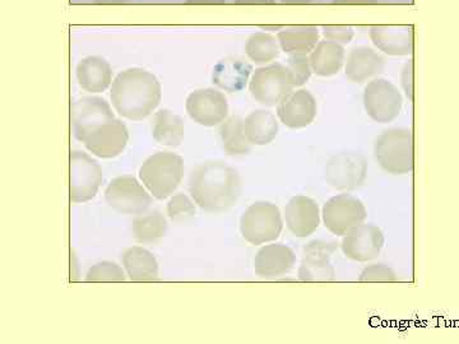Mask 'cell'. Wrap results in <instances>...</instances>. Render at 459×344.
I'll list each match as a JSON object with an SVG mask.
<instances>
[{
  "label": "cell",
  "mask_w": 459,
  "mask_h": 344,
  "mask_svg": "<svg viewBox=\"0 0 459 344\" xmlns=\"http://www.w3.org/2000/svg\"><path fill=\"white\" fill-rule=\"evenodd\" d=\"M161 98V83L146 69H126L111 84L110 99L115 111L135 122L150 116L159 108Z\"/></svg>",
  "instance_id": "cell-3"
},
{
  "label": "cell",
  "mask_w": 459,
  "mask_h": 344,
  "mask_svg": "<svg viewBox=\"0 0 459 344\" xmlns=\"http://www.w3.org/2000/svg\"><path fill=\"white\" fill-rule=\"evenodd\" d=\"M108 207L122 214H142L152 204L147 190L133 176L115 177L105 190Z\"/></svg>",
  "instance_id": "cell-12"
},
{
  "label": "cell",
  "mask_w": 459,
  "mask_h": 344,
  "mask_svg": "<svg viewBox=\"0 0 459 344\" xmlns=\"http://www.w3.org/2000/svg\"><path fill=\"white\" fill-rule=\"evenodd\" d=\"M385 69V57L369 47H356L350 51L344 65L347 80L353 83H364Z\"/></svg>",
  "instance_id": "cell-20"
},
{
  "label": "cell",
  "mask_w": 459,
  "mask_h": 344,
  "mask_svg": "<svg viewBox=\"0 0 459 344\" xmlns=\"http://www.w3.org/2000/svg\"><path fill=\"white\" fill-rule=\"evenodd\" d=\"M69 168H71V186H69L71 201L74 203H86L92 201L98 194L100 185L104 179L101 166L87 153L72 150L69 156Z\"/></svg>",
  "instance_id": "cell-9"
},
{
  "label": "cell",
  "mask_w": 459,
  "mask_h": 344,
  "mask_svg": "<svg viewBox=\"0 0 459 344\" xmlns=\"http://www.w3.org/2000/svg\"><path fill=\"white\" fill-rule=\"evenodd\" d=\"M166 211H168V216L174 222H186L195 216V203L183 193H178L171 197Z\"/></svg>",
  "instance_id": "cell-32"
},
{
  "label": "cell",
  "mask_w": 459,
  "mask_h": 344,
  "mask_svg": "<svg viewBox=\"0 0 459 344\" xmlns=\"http://www.w3.org/2000/svg\"><path fill=\"white\" fill-rule=\"evenodd\" d=\"M186 128L179 115L168 108L157 111L152 120V137L157 143L168 147H179L184 141Z\"/></svg>",
  "instance_id": "cell-27"
},
{
  "label": "cell",
  "mask_w": 459,
  "mask_h": 344,
  "mask_svg": "<svg viewBox=\"0 0 459 344\" xmlns=\"http://www.w3.org/2000/svg\"><path fill=\"white\" fill-rule=\"evenodd\" d=\"M362 102L368 116L379 124L394 122L403 107L400 90L385 78H376L365 86Z\"/></svg>",
  "instance_id": "cell-8"
},
{
  "label": "cell",
  "mask_w": 459,
  "mask_h": 344,
  "mask_svg": "<svg viewBox=\"0 0 459 344\" xmlns=\"http://www.w3.org/2000/svg\"><path fill=\"white\" fill-rule=\"evenodd\" d=\"M322 33L325 40L337 42V44L346 45L352 41L355 31L351 26L327 25L322 27Z\"/></svg>",
  "instance_id": "cell-35"
},
{
  "label": "cell",
  "mask_w": 459,
  "mask_h": 344,
  "mask_svg": "<svg viewBox=\"0 0 459 344\" xmlns=\"http://www.w3.org/2000/svg\"><path fill=\"white\" fill-rule=\"evenodd\" d=\"M294 89L289 69L281 63H272L255 69L249 82L252 98L267 108L277 107L281 99L286 98Z\"/></svg>",
  "instance_id": "cell-7"
},
{
  "label": "cell",
  "mask_w": 459,
  "mask_h": 344,
  "mask_svg": "<svg viewBox=\"0 0 459 344\" xmlns=\"http://www.w3.org/2000/svg\"><path fill=\"white\" fill-rule=\"evenodd\" d=\"M132 225L135 240L142 244L156 243L168 231V221L160 211L138 214Z\"/></svg>",
  "instance_id": "cell-29"
},
{
  "label": "cell",
  "mask_w": 459,
  "mask_h": 344,
  "mask_svg": "<svg viewBox=\"0 0 459 344\" xmlns=\"http://www.w3.org/2000/svg\"><path fill=\"white\" fill-rule=\"evenodd\" d=\"M318 113V105L307 90L290 92L277 105V117L290 129L307 128L314 122Z\"/></svg>",
  "instance_id": "cell-16"
},
{
  "label": "cell",
  "mask_w": 459,
  "mask_h": 344,
  "mask_svg": "<svg viewBox=\"0 0 459 344\" xmlns=\"http://www.w3.org/2000/svg\"><path fill=\"white\" fill-rule=\"evenodd\" d=\"M124 270L133 282H153L159 279V262L152 253L140 246L129 247L122 256Z\"/></svg>",
  "instance_id": "cell-24"
},
{
  "label": "cell",
  "mask_w": 459,
  "mask_h": 344,
  "mask_svg": "<svg viewBox=\"0 0 459 344\" xmlns=\"http://www.w3.org/2000/svg\"><path fill=\"white\" fill-rule=\"evenodd\" d=\"M325 181L340 192H351L364 185L368 176V162L356 152H342L332 156L325 165Z\"/></svg>",
  "instance_id": "cell-11"
},
{
  "label": "cell",
  "mask_w": 459,
  "mask_h": 344,
  "mask_svg": "<svg viewBox=\"0 0 459 344\" xmlns=\"http://www.w3.org/2000/svg\"><path fill=\"white\" fill-rule=\"evenodd\" d=\"M309 60L314 74L318 77H332L342 69L346 62V51L343 45L323 40L319 41L316 49L310 53Z\"/></svg>",
  "instance_id": "cell-23"
},
{
  "label": "cell",
  "mask_w": 459,
  "mask_h": 344,
  "mask_svg": "<svg viewBox=\"0 0 459 344\" xmlns=\"http://www.w3.org/2000/svg\"><path fill=\"white\" fill-rule=\"evenodd\" d=\"M100 4H120V3L126 2V0H96Z\"/></svg>",
  "instance_id": "cell-41"
},
{
  "label": "cell",
  "mask_w": 459,
  "mask_h": 344,
  "mask_svg": "<svg viewBox=\"0 0 459 344\" xmlns=\"http://www.w3.org/2000/svg\"><path fill=\"white\" fill-rule=\"evenodd\" d=\"M190 119L199 125L216 126L225 122L229 114V102L225 93L214 89L195 90L186 102Z\"/></svg>",
  "instance_id": "cell-14"
},
{
  "label": "cell",
  "mask_w": 459,
  "mask_h": 344,
  "mask_svg": "<svg viewBox=\"0 0 459 344\" xmlns=\"http://www.w3.org/2000/svg\"><path fill=\"white\" fill-rule=\"evenodd\" d=\"M283 229L282 214L276 204L255 202L240 219V232L252 245H263L280 237Z\"/></svg>",
  "instance_id": "cell-6"
},
{
  "label": "cell",
  "mask_w": 459,
  "mask_h": 344,
  "mask_svg": "<svg viewBox=\"0 0 459 344\" xmlns=\"http://www.w3.org/2000/svg\"><path fill=\"white\" fill-rule=\"evenodd\" d=\"M87 282H124L123 268L113 262H101L92 265L86 274Z\"/></svg>",
  "instance_id": "cell-31"
},
{
  "label": "cell",
  "mask_w": 459,
  "mask_h": 344,
  "mask_svg": "<svg viewBox=\"0 0 459 344\" xmlns=\"http://www.w3.org/2000/svg\"><path fill=\"white\" fill-rule=\"evenodd\" d=\"M222 147L229 156H244L250 152L252 143L244 131V119L238 115L229 117L220 126Z\"/></svg>",
  "instance_id": "cell-28"
},
{
  "label": "cell",
  "mask_w": 459,
  "mask_h": 344,
  "mask_svg": "<svg viewBox=\"0 0 459 344\" xmlns=\"http://www.w3.org/2000/svg\"><path fill=\"white\" fill-rule=\"evenodd\" d=\"M369 36L377 49L386 56H407L412 54V26H373Z\"/></svg>",
  "instance_id": "cell-19"
},
{
  "label": "cell",
  "mask_w": 459,
  "mask_h": 344,
  "mask_svg": "<svg viewBox=\"0 0 459 344\" xmlns=\"http://www.w3.org/2000/svg\"><path fill=\"white\" fill-rule=\"evenodd\" d=\"M342 237L341 249L344 256L353 262L374 261L385 246V234L382 229L370 223L355 226Z\"/></svg>",
  "instance_id": "cell-15"
},
{
  "label": "cell",
  "mask_w": 459,
  "mask_h": 344,
  "mask_svg": "<svg viewBox=\"0 0 459 344\" xmlns=\"http://www.w3.org/2000/svg\"><path fill=\"white\" fill-rule=\"evenodd\" d=\"M359 280L360 282H397L398 277L388 265L371 264L361 271Z\"/></svg>",
  "instance_id": "cell-34"
},
{
  "label": "cell",
  "mask_w": 459,
  "mask_h": 344,
  "mask_svg": "<svg viewBox=\"0 0 459 344\" xmlns=\"http://www.w3.org/2000/svg\"><path fill=\"white\" fill-rule=\"evenodd\" d=\"M286 66L295 87L304 86L312 77V65L307 56H290Z\"/></svg>",
  "instance_id": "cell-33"
},
{
  "label": "cell",
  "mask_w": 459,
  "mask_h": 344,
  "mask_svg": "<svg viewBox=\"0 0 459 344\" xmlns=\"http://www.w3.org/2000/svg\"><path fill=\"white\" fill-rule=\"evenodd\" d=\"M336 250V244L328 241L314 240L307 244L299 267V280L303 282H332L336 280V270L331 262Z\"/></svg>",
  "instance_id": "cell-13"
},
{
  "label": "cell",
  "mask_w": 459,
  "mask_h": 344,
  "mask_svg": "<svg viewBox=\"0 0 459 344\" xmlns=\"http://www.w3.org/2000/svg\"><path fill=\"white\" fill-rule=\"evenodd\" d=\"M368 211L360 199L351 194H338L323 205L322 219L325 228L337 236H344L350 229L361 225Z\"/></svg>",
  "instance_id": "cell-10"
},
{
  "label": "cell",
  "mask_w": 459,
  "mask_h": 344,
  "mask_svg": "<svg viewBox=\"0 0 459 344\" xmlns=\"http://www.w3.org/2000/svg\"><path fill=\"white\" fill-rule=\"evenodd\" d=\"M320 38L316 26H295L281 30L279 39L281 50L289 56H307L316 49Z\"/></svg>",
  "instance_id": "cell-25"
},
{
  "label": "cell",
  "mask_w": 459,
  "mask_h": 344,
  "mask_svg": "<svg viewBox=\"0 0 459 344\" xmlns=\"http://www.w3.org/2000/svg\"><path fill=\"white\" fill-rule=\"evenodd\" d=\"M401 84L406 98L413 101V60H409L402 68Z\"/></svg>",
  "instance_id": "cell-36"
},
{
  "label": "cell",
  "mask_w": 459,
  "mask_h": 344,
  "mask_svg": "<svg viewBox=\"0 0 459 344\" xmlns=\"http://www.w3.org/2000/svg\"><path fill=\"white\" fill-rule=\"evenodd\" d=\"M296 255L291 247L283 244L263 246L255 258V274L261 279L271 280L285 276L294 270Z\"/></svg>",
  "instance_id": "cell-18"
},
{
  "label": "cell",
  "mask_w": 459,
  "mask_h": 344,
  "mask_svg": "<svg viewBox=\"0 0 459 344\" xmlns=\"http://www.w3.org/2000/svg\"><path fill=\"white\" fill-rule=\"evenodd\" d=\"M274 3H276V0H235V4L238 5H268L274 4Z\"/></svg>",
  "instance_id": "cell-39"
},
{
  "label": "cell",
  "mask_w": 459,
  "mask_h": 344,
  "mask_svg": "<svg viewBox=\"0 0 459 344\" xmlns=\"http://www.w3.org/2000/svg\"><path fill=\"white\" fill-rule=\"evenodd\" d=\"M244 131L250 143L267 146L279 134V120L271 111L255 110L244 119Z\"/></svg>",
  "instance_id": "cell-26"
},
{
  "label": "cell",
  "mask_w": 459,
  "mask_h": 344,
  "mask_svg": "<svg viewBox=\"0 0 459 344\" xmlns=\"http://www.w3.org/2000/svg\"><path fill=\"white\" fill-rule=\"evenodd\" d=\"M319 205L314 199L296 195L290 199L285 207L287 228L296 237H309L320 225Z\"/></svg>",
  "instance_id": "cell-17"
},
{
  "label": "cell",
  "mask_w": 459,
  "mask_h": 344,
  "mask_svg": "<svg viewBox=\"0 0 459 344\" xmlns=\"http://www.w3.org/2000/svg\"><path fill=\"white\" fill-rule=\"evenodd\" d=\"M333 4L338 5H349V4H364V5H371L377 4V0H332Z\"/></svg>",
  "instance_id": "cell-37"
},
{
  "label": "cell",
  "mask_w": 459,
  "mask_h": 344,
  "mask_svg": "<svg viewBox=\"0 0 459 344\" xmlns=\"http://www.w3.org/2000/svg\"><path fill=\"white\" fill-rule=\"evenodd\" d=\"M186 3L189 5H223L226 0H186Z\"/></svg>",
  "instance_id": "cell-38"
},
{
  "label": "cell",
  "mask_w": 459,
  "mask_h": 344,
  "mask_svg": "<svg viewBox=\"0 0 459 344\" xmlns=\"http://www.w3.org/2000/svg\"><path fill=\"white\" fill-rule=\"evenodd\" d=\"M374 157L391 175H409L413 170V134L407 128L385 131L374 143Z\"/></svg>",
  "instance_id": "cell-5"
},
{
  "label": "cell",
  "mask_w": 459,
  "mask_h": 344,
  "mask_svg": "<svg viewBox=\"0 0 459 344\" xmlns=\"http://www.w3.org/2000/svg\"><path fill=\"white\" fill-rule=\"evenodd\" d=\"M262 30H264V31H281L282 30V26H262Z\"/></svg>",
  "instance_id": "cell-42"
},
{
  "label": "cell",
  "mask_w": 459,
  "mask_h": 344,
  "mask_svg": "<svg viewBox=\"0 0 459 344\" xmlns=\"http://www.w3.org/2000/svg\"><path fill=\"white\" fill-rule=\"evenodd\" d=\"M279 39L267 32H255L247 39V56L255 64L263 65L273 62L280 56Z\"/></svg>",
  "instance_id": "cell-30"
},
{
  "label": "cell",
  "mask_w": 459,
  "mask_h": 344,
  "mask_svg": "<svg viewBox=\"0 0 459 344\" xmlns=\"http://www.w3.org/2000/svg\"><path fill=\"white\" fill-rule=\"evenodd\" d=\"M75 74L78 84L86 92H105L113 84V69L104 57H84L78 63Z\"/></svg>",
  "instance_id": "cell-21"
},
{
  "label": "cell",
  "mask_w": 459,
  "mask_h": 344,
  "mask_svg": "<svg viewBox=\"0 0 459 344\" xmlns=\"http://www.w3.org/2000/svg\"><path fill=\"white\" fill-rule=\"evenodd\" d=\"M252 72V65L246 60L234 56L225 57L214 66L212 82L225 92H238L246 89Z\"/></svg>",
  "instance_id": "cell-22"
},
{
  "label": "cell",
  "mask_w": 459,
  "mask_h": 344,
  "mask_svg": "<svg viewBox=\"0 0 459 344\" xmlns=\"http://www.w3.org/2000/svg\"><path fill=\"white\" fill-rule=\"evenodd\" d=\"M188 186L199 208L205 212H223L240 198L241 177L225 162H204L190 172Z\"/></svg>",
  "instance_id": "cell-2"
},
{
  "label": "cell",
  "mask_w": 459,
  "mask_h": 344,
  "mask_svg": "<svg viewBox=\"0 0 459 344\" xmlns=\"http://www.w3.org/2000/svg\"><path fill=\"white\" fill-rule=\"evenodd\" d=\"M184 177V159L172 152L148 157L140 168V179L150 194L166 199L174 194Z\"/></svg>",
  "instance_id": "cell-4"
},
{
  "label": "cell",
  "mask_w": 459,
  "mask_h": 344,
  "mask_svg": "<svg viewBox=\"0 0 459 344\" xmlns=\"http://www.w3.org/2000/svg\"><path fill=\"white\" fill-rule=\"evenodd\" d=\"M107 99L82 98L71 108L72 131L92 155L114 159L122 155L129 141L126 124L113 115Z\"/></svg>",
  "instance_id": "cell-1"
},
{
  "label": "cell",
  "mask_w": 459,
  "mask_h": 344,
  "mask_svg": "<svg viewBox=\"0 0 459 344\" xmlns=\"http://www.w3.org/2000/svg\"><path fill=\"white\" fill-rule=\"evenodd\" d=\"M283 4H309V3H313L314 0H281Z\"/></svg>",
  "instance_id": "cell-40"
}]
</instances>
